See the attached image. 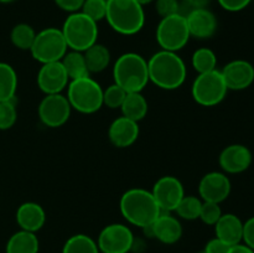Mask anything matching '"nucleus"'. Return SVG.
Returning a JSON list of instances; mask_svg holds the SVG:
<instances>
[{"instance_id":"1","label":"nucleus","mask_w":254,"mask_h":253,"mask_svg":"<svg viewBox=\"0 0 254 253\" xmlns=\"http://www.w3.org/2000/svg\"><path fill=\"white\" fill-rule=\"evenodd\" d=\"M148 71L149 81L165 91L178 89L188 76L185 62L178 52L165 50L155 52L148 60Z\"/></svg>"},{"instance_id":"2","label":"nucleus","mask_w":254,"mask_h":253,"mask_svg":"<svg viewBox=\"0 0 254 253\" xmlns=\"http://www.w3.org/2000/svg\"><path fill=\"white\" fill-rule=\"evenodd\" d=\"M119 210L127 222L140 228L150 226L161 213L151 191L141 188L127 190L119 201Z\"/></svg>"},{"instance_id":"3","label":"nucleus","mask_w":254,"mask_h":253,"mask_svg":"<svg viewBox=\"0 0 254 253\" xmlns=\"http://www.w3.org/2000/svg\"><path fill=\"white\" fill-rule=\"evenodd\" d=\"M106 20L118 34L135 35L145 24L144 6L136 0H107Z\"/></svg>"},{"instance_id":"4","label":"nucleus","mask_w":254,"mask_h":253,"mask_svg":"<svg viewBox=\"0 0 254 253\" xmlns=\"http://www.w3.org/2000/svg\"><path fill=\"white\" fill-rule=\"evenodd\" d=\"M114 83L127 93L141 92L149 83L148 61L141 55L127 52L121 55L113 66Z\"/></svg>"},{"instance_id":"5","label":"nucleus","mask_w":254,"mask_h":253,"mask_svg":"<svg viewBox=\"0 0 254 253\" xmlns=\"http://www.w3.org/2000/svg\"><path fill=\"white\" fill-rule=\"evenodd\" d=\"M66 97L71 108L82 114H93L103 106V88L91 76L71 79Z\"/></svg>"},{"instance_id":"6","label":"nucleus","mask_w":254,"mask_h":253,"mask_svg":"<svg viewBox=\"0 0 254 253\" xmlns=\"http://www.w3.org/2000/svg\"><path fill=\"white\" fill-rule=\"evenodd\" d=\"M68 50L84 52L98 39V22L82 11L72 12L66 17L61 29Z\"/></svg>"},{"instance_id":"7","label":"nucleus","mask_w":254,"mask_h":253,"mask_svg":"<svg viewBox=\"0 0 254 253\" xmlns=\"http://www.w3.org/2000/svg\"><path fill=\"white\" fill-rule=\"evenodd\" d=\"M228 88L220 69L198 73L191 87L193 101L203 107H215L226 98Z\"/></svg>"},{"instance_id":"8","label":"nucleus","mask_w":254,"mask_h":253,"mask_svg":"<svg viewBox=\"0 0 254 253\" xmlns=\"http://www.w3.org/2000/svg\"><path fill=\"white\" fill-rule=\"evenodd\" d=\"M67 51L68 46L64 34L61 29L56 27H46L36 32L34 44L30 49L31 56L41 64L61 61Z\"/></svg>"},{"instance_id":"9","label":"nucleus","mask_w":254,"mask_h":253,"mask_svg":"<svg viewBox=\"0 0 254 253\" xmlns=\"http://www.w3.org/2000/svg\"><path fill=\"white\" fill-rule=\"evenodd\" d=\"M190 37L186 16L181 12L161 17L156 27V42L165 51L178 52L188 45Z\"/></svg>"},{"instance_id":"10","label":"nucleus","mask_w":254,"mask_h":253,"mask_svg":"<svg viewBox=\"0 0 254 253\" xmlns=\"http://www.w3.org/2000/svg\"><path fill=\"white\" fill-rule=\"evenodd\" d=\"M133 232L123 223L107 225L96 241L101 253H129L134 245Z\"/></svg>"},{"instance_id":"11","label":"nucleus","mask_w":254,"mask_h":253,"mask_svg":"<svg viewBox=\"0 0 254 253\" xmlns=\"http://www.w3.org/2000/svg\"><path fill=\"white\" fill-rule=\"evenodd\" d=\"M71 111L68 99L62 93L46 94L37 108L40 121L49 128H60L67 123Z\"/></svg>"},{"instance_id":"12","label":"nucleus","mask_w":254,"mask_h":253,"mask_svg":"<svg viewBox=\"0 0 254 253\" xmlns=\"http://www.w3.org/2000/svg\"><path fill=\"white\" fill-rule=\"evenodd\" d=\"M154 198L158 202L161 212H173L185 196L184 185L178 178L171 175L161 176L151 189Z\"/></svg>"},{"instance_id":"13","label":"nucleus","mask_w":254,"mask_h":253,"mask_svg":"<svg viewBox=\"0 0 254 253\" xmlns=\"http://www.w3.org/2000/svg\"><path fill=\"white\" fill-rule=\"evenodd\" d=\"M231 180L225 173L211 171L205 174L198 184V195L202 201L221 203L231 193Z\"/></svg>"},{"instance_id":"14","label":"nucleus","mask_w":254,"mask_h":253,"mask_svg":"<svg viewBox=\"0 0 254 253\" xmlns=\"http://www.w3.org/2000/svg\"><path fill=\"white\" fill-rule=\"evenodd\" d=\"M143 230L145 235L156 238L164 245H174L183 237V225L180 220L170 212H161L150 226Z\"/></svg>"},{"instance_id":"15","label":"nucleus","mask_w":254,"mask_h":253,"mask_svg":"<svg viewBox=\"0 0 254 253\" xmlns=\"http://www.w3.org/2000/svg\"><path fill=\"white\" fill-rule=\"evenodd\" d=\"M69 83V78L61 61L44 63L37 72V86L45 94L61 93Z\"/></svg>"},{"instance_id":"16","label":"nucleus","mask_w":254,"mask_h":253,"mask_svg":"<svg viewBox=\"0 0 254 253\" xmlns=\"http://www.w3.org/2000/svg\"><path fill=\"white\" fill-rule=\"evenodd\" d=\"M228 91H242L254 82V67L246 60H233L221 69Z\"/></svg>"},{"instance_id":"17","label":"nucleus","mask_w":254,"mask_h":253,"mask_svg":"<svg viewBox=\"0 0 254 253\" xmlns=\"http://www.w3.org/2000/svg\"><path fill=\"white\" fill-rule=\"evenodd\" d=\"M252 151L242 144H231L220 154L218 163L226 174H241L252 164Z\"/></svg>"},{"instance_id":"18","label":"nucleus","mask_w":254,"mask_h":253,"mask_svg":"<svg viewBox=\"0 0 254 253\" xmlns=\"http://www.w3.org/2000/svg\"><path fill=\"white\" fill-rule=\"evenodd\" d=\"M186 21L190 35L196 39H210L217 31V17L207 7L191 9L186 15Z\"/></svg>"},{"instance_id":"19","label":"nucleus","mask_w":254,"mask_h":253,"mask_svg":"<svg viewBox=\"0 0 254 253\" xmlns=\"http://www.w3.org/2000/svg\"><path fill=\"white\" fill-rule=\"evenodd\" d=\"M139 133L140 130H139L138 122L122 116L111 123L108 129V138L116 148H128L135 143Z\"/></svg>"},{"instance_id":"20","label":"nucleus","mask_w":254,"mask_h":253,"mask_svg":"<svg viewBox=\"0 0 254 253\" xmlns=\"http://www.w3.org/2000/svg\"><path fill=\"white\" fill-rule=\"evenodd\" d=\"M16 222L20 230L36 233L46 222V212L40 203L27 201L17 207Z\"/></svg>"},{"instance_id":"21","label":"nucleus","mask_w":254,"mask_h":253,"mask_svg":"<svg viewBox=\"0 0 254 253\" xmlns=\"http://www.w3.org/2000/svg\"><path fill=\"white\" fill-rule=\"evenodd\" d=\"M216 237L230 246L238 245L243 238V222L235 213H222L215 225Z\"/></svg>"},{"instance_id":"22","label":"nucleus","mask_w":254,"mask_h":253,"mask_svg":"<svg viewBox=\"0 0 254 253\" xmlns=\"http://www.w3.org/2000/svg\"><path fill=\"white\" fill-rule=\"evenodd\" d=\"M40 242L36 233L20 230L7 240L6 253H39Z\"/></svg>"},{"instance_id":"23","label":"nucleus","mask_w":254,"mask_h":253,"mask_svg":"<svg viewBox=\"0 0 254 253\" xmlns=\"http://www.w3.org/2000/svg\"><path fill=\"white\" fill-rule=\"evenodd\" d=\"M149 104L145 97L141 94V92H131L127 93L126 99L121 107V111L123 117L131 119L134 122H140L148 114Z\"/></svg>"},{"instance_id":"24","label":"nucleus","mask_w":254,"mask_h":253,"mask_svg":"<svg viewBox=\"0 0 254 253\" xmlns=\"http://www.w3.org/2000/svg\"><path fill=\"white\" fill-rule=\"evenodd\" d=\"M89 73H99L111 63V51L104 45L96 42L83 52Z\"/></svg>"},{"instance_id":"25","label":"nucleus","mask_w":254,"mask_h":253,"mask_svg":"<svg viewBox=\"0 0 254 253\" xmlns=\"http://www.w3.org/2000/svg\"><path fill=\"white\" fill-rule=\"evenodd\" d=\"M17 89V73L11 64L0 62V102L15 99Z\"/></svg>"},{"instance_id":"26","label":"nucleus","mask_w":254,"mask_h":253,"mask_svg":"<svg viewBox=\"0 0 254 253\" xmlns=\"http://www.w3.org/2000/svg\"><path fill=\"white\" fill-rule=\"evenodd\" d=\"M61 63L64 64V69H66L69 81H71V79L81 78V77L84 76H89L83 52L69 50V51H67L66 55L62 57Z\"/></svg>"},{"instance_id":"27","label":"nucleus","mask_w":254,"mask_h":253,"mask_svg":"<svg viewBox=\"0 0 254 253\" xmlns=\"http://www.w3.org/2000/svg\"><path fill=\"white\" fill-rule=\"evenodd\" d=\"M62 253H101L97 242L89 236L77 233L64 242Z\"/></svg>"},{"instance_id":"28","label":"nucleus","mask_w":254,"mask_h":253,"mask_svg":"<svg viewBox=\"0 0 254 253\" xmlns=\"http://www.w3.org/2000/svg\"><path fill=\"white\" fill-rule=\"evenodd\" d=\"M35 36H36V31L34 30V27L25 22L15 25L10 32V40H11L12 45L22 51H30L32 44H34Z\"/></svg>"},{"instance_id":"29","label":"nucleus","mask_w":254,"mask_h":253,"mask_svg":"<svg viewBox=\"0 0 254 253\" xmlns=\"http://www.w3.org/2000/svg\"><path fill=\"white\" fill-rule=\"evenodd\" d=\"M191 63H192L195 71H197L198 73H206V72L216 69L217 56H216L213 50L208 49V47H201L192 54Z\"/></svg>"},{"instance_id":"30","label":"nucleus","mask_w":254,"mask_h":253,"mask_svg":"<svg viewBox=\"0 0 254 253\" xmlns=\"http://www.w3.org/2000/svg\"><path fill=\"white\" fill-rule=\"evenodd\" d=\"M202 202L200 197H196L193 195H185L179 205L176 206L175 212L180 218L186 221H193L197 220L200 217L201 207H202Z\"/></svg>"},{"instance_id":"31","label":"nucleus","mask_w":254,"mask_h":253,"mask_svg":"<svg viewBox=\"0 0 254 253\" xmlns=\"http://www.w3.org/2000/svg\"><path fill=\"white\" fill-rule=\"evenodd\" d=\"M17 109L15 99L0 102V130H7L16 123Z\"/></svg>"},{"instance_id":"32","label":"nucleus","mask_w":254,"mask_h":253,"mask_svg":"<svg viewBox=\"0 0 254 253\" xmlns=\"http://www.w3.org/2000/svg\"><path fill=\"white\" fill-rule=\"evenodd\" d=\"M127 92L118 84L113 83L107 89H103V106H107L111 109H121L124 99H126Z\"/></svg>"},{"instance_id":"33","label":"nucleus","mask_w":254,"mask_h":253,"mask_svg":"<svg viewBox=\"0 0 254 253\" xmlns=\"http://www.w3.org/2000/svg\"><path fill=\"white\" fill-rule=\"evenodd\" d=\"M81 11L96 22L106 19L107 0H84Z\"/></svg>"},{"instance_id":"34","label":"nucleus","mask_w":254,"mask_h":253,"mask_svg":"<svg viewBox=\"0 0 254 253\" xmlns=\"http://www.w3.org/2000/svg\"><path fill=\"white\" fill-rule=\"evenodd\" d=\"M221 216H222V210H221L220 203L203 201L200 217H198L203 223L208 226H215L216 222L220 220Z\"/></svg>"},{"instance_id":"35","label":"nucleus","mask_w":254,"mask_h":253,"mask_svg":"<svg viewBox=\"0 0 254 253\" xmlns=\"http://www.w3.org/2000/svg\"><path fill=\"white\" fill-rule=\"evenodd\" d=\"M155 10L161 17L171 16L180 12L179 0H155Z\"/></svg>"},{"instance_id":"36","label":"nucleus","mask_w":254,"mask_h":253,"mask_svg":"<svg viewBox=\"0 0 254 253\" xmlns=\"http://www.w3.org/2000/svg\"><path fill=\"white\" fill-rule=\"evenodd\" d=\"M231 247H232V246L223 242V241L220 240V238L215 237L206 243L203 251H205L206 253H228L230 252Z\"/></svg>"},{"instance_id":"37","label":"nucleus","mask_w":254,"mask_h":253,"mask_svg":"<svg viewBox=\"0 0 254 253\" xmlns=\"http://www.w3.org/2000/svg\"><path fill=\"white\" fill-rule=\"evenodd\" d=\"M217 1L222 9L231 12H237L246 9L252 0H217Z\"/></svg>"},{"instance_id":"38","label":"nucleus","mask_w":254,"mask_h":253,"mask_svg":"<svg viewBox=\"0 0 254 253\" xmlns=\"http://www.w3.org/2000/svg\"><path fill=\"white\" fill-rule=\"evenodd\" d=\"M243 243L254 251V216L243 222Z\"/></svg>"},{"instance_id":"39","label":"nucleus","mask_w":254,"mask_h":253,"mask_svg":"<svg viewBox=\"0 0 254 253\" xmlns=\"http://www.w3.org/2000/svg\"><path fill=\"white\" fill-rule=\"evenodd\" d=\"M54 1L57 5V7L72 14V12L81 11L84 0H54Z\"/></svg>"},{"instance_id":"40","label":"nucleus","mask_w":254,"mask_h":253,"mask_svg":"<svg viewBox=\"0 0 254 253\" xmlns=\"http://www.w3.org/2000/svg\"><path fill=\"white\" fill-rule=\"evenodd\" d=\"M183 1L191 9H201V7H207L211 0H183Z\"/></svg>"},{"instance_id":"41","label":"nucleus","mask_w":254,"mask_h":253,"mask_svg":"<svg viewBox=\"0 0 254 253\" xmlns=\"http://www.w3.org/2000/svg\"><path fill=\"white\" fill-rule=\"evenodd\" d=\"M228 253H254V251L252 248L248 247L247 245H245V243H238V245H235L231 247L230 252Z\"/></svg>"},{"instance_id":"42","label":"nucleus","mask_w":254,"mask_h":253,"mask_svg":"<svg viewBox=\"0 0 254 253\" xmlns=\"http://www.w3.org/2000/svg\"><path fill=\"white\" fill-rule=\"evenodd\" d=\"M136 1L139 2V4H141L144 6V5H148V4H150V2H153V1H155V0H136Z\"/></svg>"},{"instance_id":"43","label":"nucleus","mask_w":254,"mask_h":253,"mask_svg":"<svg viewBox=\"0 0 254 253\" xmlns=\"http://www.w3.org/2000/svg\"><path fill=\"white\" fill-rule=\"evenodd\" d=\"M12 1H15V0H0V2H1V4H10V2H12Z\"/></svg>"},{"instance_id":"44","label":"nucleus","mask_w":254,"mask_h":253,"mask_svg":"<svg viewBox=\"0 0 254 253\" xmlns=\"http://www.w3.org/2000/svg\"><path fill=\"white\" fill-rule=\"evenodd\" d=\"M198 253H206V252H205V251L202 250V251H200V252H198Z\"/></svg>"}]
</instances>
